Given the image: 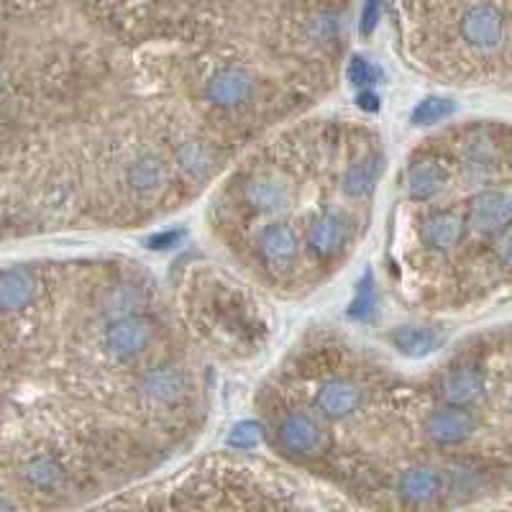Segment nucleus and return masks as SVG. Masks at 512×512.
<instances>
[{"label": "nucleus", "mask_w": 512, "mask_h": 512, "mask_svg": "<svg viewBox=\"0 0 512 512\" xmlns=\"http://www.w3.org/2000/svg\"><path fill=\"white\" fill-rule=\"evenodd\" d=\"M379 175H382V157L379 154H369V157L359 159L356 164H351L344 175V192L349 198L361 200L367 198L369 192L377 185Z\"/></svg>", "instance_id": "21"}, {"label": "nucleus", "mask_w": 512, "mask_h": 512, "mask_svg": "<svg viewBox=\"0 0 512 512\" xmlns=\"http://www.w3.org/2000/svg\"><path fill=\"white\" fill-rule=\"evenodd\" d=\"M469 226L482 236H502L512 226V192L487 187L469 203Z\"/></svg>", "instance_id": "2"}, {"label": "nucleus", "mask_w": 512, "mask_h": 512, "mask_svg": "<svg viewBox=\"0 0 512 512\" xmlns=\"http://www.w3.org/2000/svg\"><path fill=\"white\" fill-rule=\"evenodd\" d=\"M256 82L244 67H223L205 85V98L216 108H239L254 95Z\"/></svg>", "instance_id": "5"}, {"label": "nucleus", "mask_w": 512, "mask_h": 512, "mask_svg": "<svg viewBox=\"0 0 512 512\" xmlns=\"http://www.w3.org/2000/svg\"><path fill=\"white\" fill-rule=\"evenodd\" d=\"M349 239V226H346V218L338 216V213H323L313 221L308 231V249L313 251V256L318 259H333L336 254H341Z\"/></svg>", "instance_id": "13"}, {"label": "nucleus", "mask_w": 512, "mask_h": 512, "mask_svg": "<svg viewBox=\"0 0 512 512\" xmlns=\"http://www.w3.org/2000/svg\"><path fill=\"white\" fill-rule=\"evenodd\" d=\"M187 392V377L180 367L175 364H159V367L149 369L139 382V397L149 405H175L182 400Z\"/></svg>", "instance_id": "7"}, {"label": "nucleus", "mask_w": 512, "mask_h": 512, "mask_svg": "<svg viewBox=\"0 0 512 512\" xmlns=\"http://www.w3.org/2000/svg\"><path fill=\"white\" fill-rule=\"evenodd\" d=\"M185 239V231H162V233H154V236H149V241H146V246L149 249H175V246H180V241Z\"/></svg>", "instance_id": "28"}, {"label": "nucleus", "mask_w": 512, "mask_h": 512, "mask_svg": "<svg viewBox=\"0 0 512 512\" xmlns=\"http://www.w3.org/2000/svg\"><path fill=\"white\" fill-rule=\"evenodd\" d=\"M24 482L34 489H57L64 482V466L52 456H34L24 464Z\"/></svg>", "instance_id": "22"}, {"label": "nucleus", "mask_w": 512, "mask_h": 512, "mask_svg": "<svg viewBox=\"0 0 512 512\" xmlns=\"http://www.w3.org/2000/svg\"><path fill=\"white\" fill-rule=\"evenodd\" d=\"M390 341L402 356H410V359H420V356H428L441 346V333L436 328L428 326H400L390 333Z\"/></svg>", "instance_id": "18"}, {"label": "nucleus", "mask_w": 512, "mask_h": 512, "mask_svg": "<svg viewBox=\"0 0 512 512\" xmlns=\"http://www.w3.org/2000/svg\"><path fill=\"white\" fill-rule=\"evenodd\" d=\"M461 36L469 47L479 52H492L505 41V18L495 6L479 3L461 16Z\"/></svg>", "instance_id": "3"}, {"label": "nucleus", "mask_w": 512, "mask_h": 512, "mask_svg": "<svg viewBox=\"0 0 512 512\" xmlns=\"http://www.w3.org/2000/svg\"><path fill=\"white\" fill-rule=\"evenodd\" d=\"M34 274L24 267H8L0 280V303L6 310H21L34 300Z\"/></svg>", "instance_id": "20"}, {"label": "nucleus", "mask_w": 512, "mask_h": 512, "mask_svg": "<svg viewBox=\"0 0 512 512\" xmlns=\"http://www.w3.org/2000/svg\"><path fill=\"white\" fill-rule=\"evenodd\" d=\"M384 0H369L367 6H364V13H361V34L369 36L374 31L379 21V13H382Z\"/></svg>", "instance_id": "29"}, {"label": "nucleus", "mask_w": 512, "mask_h": 512, "mask_svg": "<svg viewBox=\"0 0 512 512\" xmlns=\"http://www.w3.org/2000/svg\"><path fill=\"white\" fill-rule=\"evenodd\" d=\"M139 303H141V295L134 285L116 287V290L111 292V297H108V305H111L116 318H121V315H131Z\"/></svg>", "instance_id": "27"}, {"label": "nucleus", "mask_w": 512, "mask_h": 512, "mask_svg": "<svg viewBox=\"0 0 512 512\" xmlns=\"http://www.w3.org/2000/svg\"><path fill=\"white\" fill-rule=\"evenodd\" d=\"M154 338V326L149 318L141 315H121L113 318L111 326L105 328V351L121 364L139 359Z\"/></svg>", "instance_id": "1"}, {"label": "nucleus", "mask_w": 512, "mask_h": 512, "mask_svg": "<svg viewBox=\"0 0 512 512\" xmlns=\"http://www.w3.org/2000/svg\"><path fill=\"white\" fill-rule=\"evenodd\" d=\"M507 164H510V172H512V149H510V157H507Z\"/></svg>", "instance_id": "32"}, {"label": "nucleus", "mask_w": 512, "mask_h": 512, "mask_svg": "<svg viewBox=\"0 0 512 512\" xmlns=\"http://www.w3.org/2000/svg\"><path fill=\"white\" fill-rule=\"evenodd\" d=\"M454 111V100L441 98V95H431V98H423L415 105V111L410 113V121H413L415 126H436V123L446 121Z\"/></svg>", "instance_id": "23"}, {"label": "nucleus", "mask_w": 512, "mask_h": 512, "mask_svg": "<svg viewBox=\"0 0 512 512\" xmlns=\"http://www.w3.org/2000/svg\"><path fill=\"white\" fill-rule=\"evenodd\" d=\"M495 251H497V259L502 262V267L512 269V226L507 228L502 236H497Z\"/></svg>", "instance_id": "30"}, {"label": "nucleus", "mask_w": 512, "mask_h": 512, "mask_svg": "<svg viewBox=\"0 0 512 512\" xmlns=\"http://www.w3.org/2000/svg\"><path fill=\"white\" fill-rule=\"evenodd\" d=\"M259 441H262V428L254 420H241V423H236L226 438L228 446L241 448V451H249V448L259 446Z\"/></svg>", "instance_id": "25"}, {"label": "nucleus", "mask_w": 512, "mask_h": 512, "mask_svg": "<svg viewBox=\"0 0 512 512\" xmlns=\"http://www.w3.org/2000/svg\"><path fill=\"white\" fill-rule=\"evenodd\" d=\"M167 182V167L157 154H144L128 167V185L139 192L141 198H152Z\"/></svg>", "instance_id": "19"}, {"label": "nucleus", "mask_w": 512, "mask_h": 512, "mask_svg": "<svg viewBox=\"0 0 512 512\" xmlns=\"http://www.w3.org/2000/svg\"><path fill=\"white\" fill-rule=\"evenodd\" d=\"M282 448L295 456L318 454L326 446V431L310 413H292L277 428Z\"/></svg>", "instance_id": "6"}, {"label": "nucleus", "mask_w": 512, "mask_h": 512, "mask_svg": "<svg viewBox=\"0 0 512 512\" xmlns=\"http://www.w3.org/2000/svg\"><path fill=\"white\" fill-rule=\"evenodd\" d=\"M461 172L469 182H484L495 167V149L484 134H474L461 146Z\"/></svg>", "instance_id": "17"}, {"label": "nucleus", "mask_w": 512, "mask_h": 512, "mask_svg": "<svg viewBox=\"0 0 512 512\" xmlns=\"http://www.w3.org/2000/svg\"><path fill=\"white\" fill-rule=\"evenodd\" d=\"M438 395L448 405H472L484 395V374L477 367H456L438 382Z\"/></svg>", "instance_id": "14"}, {"label": "nucleus", "mask_w": 512, "mask_h": 512, "mask_svg": "<svg viewBox=\"0 0 512 512\" xmlns=\"http://www.w3.org/2000/svg\"><path fill=\"white\" fill-rule=\"evenodd\" d=\"M356 105H359L361 111L377 113L379 111V95L374 93L372 88H364L359 95H356Z\"/></svg>", "instance_id": "31"}, {"label": "nucleus", "mask_w": 512, "mask_h": 512, "mask_svg": "<svg viewBox=\"0 0 512 512\" xmlns=\"http://www.w3.org/2000/svg\"><path fill=\"white\" fill-rule=\"evenodd\" d=\"M346 77H349L354 88H372L374 82L379 80V70L367 57L356 54V57H351L349 67H346Z\"/></svg>", "instance_id": "26"}, {"label": "nucleus", "mask_w": 512, "mask_h": 512, "mask_svg": "<svg viewBox=\"0 0 512 512\" xmlns=\"http://www.w3.org/2000/svg\"><path fill=\"white\" fill-rule=\"evenodd\" d=\"M177 167L192 182L210 180L221 167V154L203 139H187L177 146Z\"/></svg>", "instance_id": "12"}, {"label": "nucleus", "mask_w": 512, "mask_h": 512, "mask_svg": "<svg viewBox=\"0 0 512 512\" xmlns=\"http://www.w3.org/2000/svg\"><path fill=\"white\" fill-rule=\"evenodd\" d=\"M420 241L433 251H451L461 244L466 221L456 210H433L420 221Z\"/></svg>", "instance_id": "9"}, {"label": "nucleus", "mask_w": 512, "mask_h": 512, "mask_svg": "<svg viewBox=\"0 0 512 512\" xmlns=\"http://www.w3.org/2000/svg\"><path fill=\"white\" fill-rule=\"evenodd\" d=\"M448 187V172L436 159H418L405 169V192L410 200L431 203Z\"/></svg>", "instance_id": "10"}, {"label": "nucleus", "mask_w": 512, "mask_h": 512, "mask_svg": "<svg viewBox=\"0 0 512 512\" xmlns=\"http://www.w3.org/2000/svg\"><path fill=\"white\" fill-rule=\"evenodd\" d=\"M361 405V387L351 379H328L315 395V408L328 420H344Z\"/></svg>", "instance_id": "11"}, {"label": "nucleus", "mask_w": 512, "mask_h": 512, "mask_svg": "<svg viewBox=\"0 0 512 512\" xmlns=\"http://www.w3.org/2000/svg\"><path fill=\"white\" fill-rule=\"evenodd\" d=\"M256 249L262 262L274 269H290L295 267L297 256H300V239L287 223H269L256 236Z\"/></svg>", "instance_id": "8"}, {"label": "nucleus", "mask_w": 512, "mask_h": 512, "mask_svg": "<svg viewBox=\"0 0 512 512\" xmlns=\"http://www.w3.org/2000/svg\"><path fill=\"white\" fill-rule=\"evenodd\" d=\"M443 492V477L436 466H413L402 472L397 482V495L410 505H428Z\"/></svg>", "instance_id": "15"}, {"label": "nucleus", "mask_w": 512, "mask_h": 512, "mask_svg": "<svg viewBox=\"0 0 512 512\" xmlns=\"http://www.w3.org/2000/svg\"><path fill=\"white\" fill-rule=\"evenodd\" d=\"M244 198L256 213H282L290 205V190L285 187V182L274 180V177H254V180L246 182Z\"/></svg>", "instance_id": "16"}, {"label": "nucleus", "mask_w": 512, "mask_h": 512, "mask_svg": "<svg viewBox=\"0 0 512 512\" xmlns=\"http://www.w3.org/2000/svg\"><path fill=\"white\" fill-rule=\"evenodd\" d=\"M374 313H377V290H374L372 274H367L356 287V295L349 305V318L372 320Z\"/></svg>", "instance_id": "24"}, {"label": "nucleus", "mask_w": 512, "mask_h": 512, "mask_svg": "<svg viewBox=\"0 0 512 512\" xmlns=\"http://www.w3.org/2000/svg\"><path fill=\"white\" fill-rule=\"evenodd\" d=\"M477 431V420L464 405H443L425 418V436L438 446H459Z\"/></svg>", "instance_id": "4"}]
</instances>
